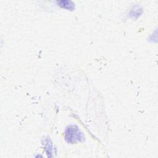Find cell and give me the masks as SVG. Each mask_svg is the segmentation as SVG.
Masks as SVG:
<instances>
[{
    "label": "cell",
    "instance_id": "6da1fadb",
    "mask_svg": "<svg viewBox=\"0 0 158 158\" xmlns=\"http://www.w3.org/2000/svg\"><path fill=\"white\" fill-rule=\"evenodd\" d=\"M65 139L68 143H76L78 141H83L84 136L77 126L71 125L66 129Z\"/></svg>",
    "mask_w": 158,
    "mask_h": 158
},
{
    "label": "cell",
    "instance_id": "7a4b0ae2",
    "mask_svg": "<svg viewBox=\"0 0 158 158\" xmlns=\"http://www.w3.org/2000/svg\"><path fill=\"white\" fill-rule=\"evenodd\" d=\"M59 6L63 7L66 9H70V10H72L74 8V4H73L72 2L69 1H59Z\"/></svg>",
    "mask_w": 158,
    "mask_h": 158
},
{
    "label": "cell",
    "instance_id": "3957f363",
    "mask_svg": "<svg viewBox=\"0 0 158 158\" xmlns=\"http://www.w3.org/2000/svg\"><path fill=\"white\" fill-rule=\"evenodd\" d=\"M142 13V11L141 9L140 8V7L138 6H135L134 8L131 11L130 15V16L133 19H136L139 17Z\"/></svg>",
    "mask_w": 158,
    "mask_h": 158
},
{
    "label": "cell",
    "instance_id": "277c9868",
    "mask_svg": "<svg viewBox=\"0 0 158 158\" xmlns=\"http://www.w3.org/2000/svg\"><path fill=\"white\" fill-rule=\"evenodd\" d=\"M47 144L46 145L45 148H46V152H47V154L48 155V156H50V154H51L52 153V144L50 142V140L48 139L46 140Z\"/></svg>",
    "mask_w": 158,
    "mask_h": 158
}]
</instances>
